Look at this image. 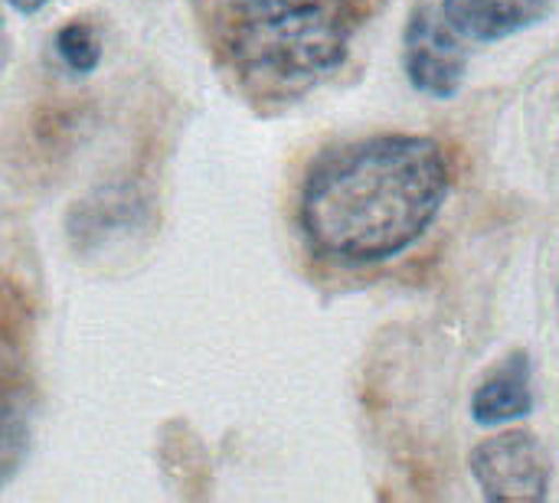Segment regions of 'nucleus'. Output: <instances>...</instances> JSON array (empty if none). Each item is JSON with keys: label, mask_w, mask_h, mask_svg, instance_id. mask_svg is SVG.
I'll return each instance as SVG.
<instances>
[{"label": "nucleus", "mask_w": 559, "mask_h": 503, "mask_svg": "<svg viewBox=\"0 0 559 503\" xmlns=\"http://www.w3.org/2000/svg\"><path fill=\"white\" fill-rule=\"evenodd\" d=\"M16 13H36L46 0H7Z\"/></svg>", "instance_id": "nucleus-8"}, {"label": "nucleus", "mask_w": 559, "mask_h": 503, "mask_svg": "<svg viewBox=\"0 0 559 503\" xmlns=\"http://www.w3.org/2000/svg\"><path fill=\"white\" fill-rule=\"evenodd\" d=\"M403 65L409 82L432 95L452 98L465 82V49L462 36L445 23L442 13L419 7L413 10L403 36Z\"/></svg>", "instance_id": "nucleus-4"}, {"label": "nucleus", "mask_w": 559, "mask_h": 503, "mask_svg": "<svg viewBox=\"0 0 559 503\" xmlns=\"http://www.w3.org/2000/svg\"><path fill=\"white\" fill-rule=\"evenodd\" d=\"M370 0H226L216 49L236 82L259 98H292L334 72Z\"/></svg>", "instance_id": "nucleus-2"}, {"label": "nucleus", "mask_w": 559, "mask_h": 503, "mask_svg": "<svg viewBox=\"0 0 559 503\" xmlns=\"http://www.w3.org/2000/svg\"><path fill=\"white\" fill-rule=\"evenodd\" d=\"M56 56H59V62L69 69V72H75V75H88V72H95L98 69V62H102V36H98V29L88 23V20H72V23H66L59 33H56Z\"/></svg>", "instance_id": "nucleus-7"}, {"label": "nucleus", "mask_w": 559, "mask_h": 503, "mask_svg": "<svg viewBox=\"0 0 559 503\" xmlns=\"http://www.w3.org/2000/svg\"><path fill=\"white\" fill-rule=\"evenodd\" d=\"M472 475L488 501H544L550 494V458L527 429H508L485 439L472 458Z\"/></svg>", "instance_id": "nucleus-3"}, {"label": "nucleus", "mask_w": 559, "mask_h": 503, "mask_svg": "<svg viewBox=\"0 0 559 503\" xmlns=\"http://www.w3.org/2000/svg\"><path fill=\"white\" fill-rule=\"evenodd\" d=\"M534 412V363L524 350L504 357L472 393V419L478 426H508Z\"/></svg>", "instance_id": "nucleus-6"}, {"label": "nucleus", "mask_w": 559, "mask_h": 503, "mask_svg": "<svg viewBox=\"0 0 559 503\" xmlns=\"http://www.w3.org/2000/svg\"><path fill=\"white\" fill-rule=\"evenodd\" d=\"M445 23L472 43L508 39L550 16V0H442Z\"/></svg>", "instance_id": "nucleus-5"}, {"label": "nucleus", "mask_w": 559, "mask_h": 503, "mask_svg": "<svg viewBox=\"0 0 559 503\" xmlns=\"http://www.w3.org/2000/svg\"><path fill=\"white\" fill-rule=\"evenodd\" d=\"M452 190V164L423 134H373L331 147L301 187L308 242L350 265L386 262L426 236Z\"/></svg>", "instance_id": "nucleus-1"}]
</instances>
